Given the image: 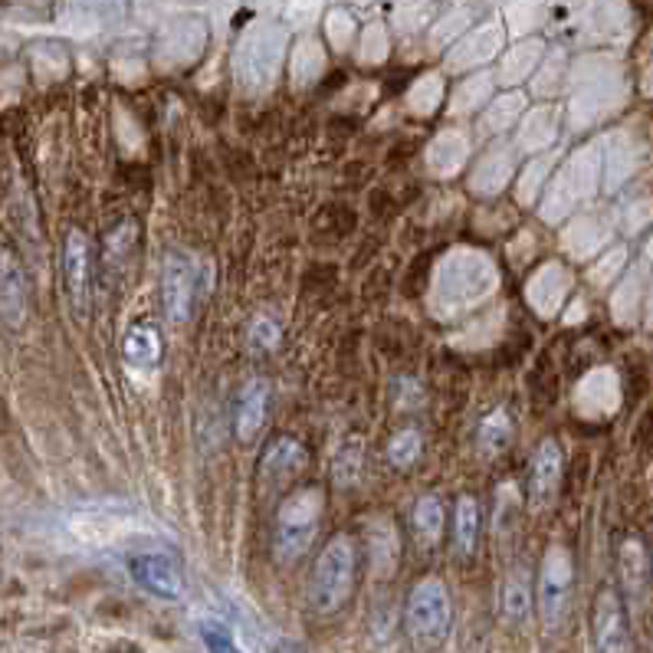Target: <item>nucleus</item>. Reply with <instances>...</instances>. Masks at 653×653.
Listing matches in <instances>:
<instances>
[{
	"mask_svg": "<svg viewBox=\"0 0 653 653\" xmlns=\"http://www.w3.org/2000/svg\"><path fill=\"white\" fill-rule=\"evenodd\" d=\"M283 342V325L270 312H256L247 325V345L253 355H273Z\"/></svg>",
	"mask_w": 653,
	"mask_h": 653,
	"instance_id": "obj_21",
	"label": "nucleus"
},
{
	"mask_svg": "<svg viewBox=\"0 0 653 653\" xmlns=\"http://www.w3.org/2000/svg\"><path fill=\"white\" fill-rule=\"evenodd\" d=\"M532 605H536V588H532L529 572L519 565L509 572V578L503 585V618L509 625H526L532 615Z\"/></svg>",
	"mask_w": 653,
	"mask_h": 653,
	"instance_id": "obj_18",
	"label": "nucleus"
},
{
	"mask_svg": "<svg viewBox=\"0 0 653 653\" xmlns=\"http://www.w3.org/2000/svg\"><path fill=\"white\" fill-rule=\"evenodd\" d=\"M454 631V598L440 575L421 578L404 602V638L417 653H434Z\"/></svg>",
	"mask_w": 653,
	"mask_h": 653,
	"instance_id": "obj_3",
	"label": "nucleus"
},
{
	"mask_svg": "<svg viewBox=\"0 0 653 653\" xmlns=\"http://www.w3.org/2000/svg\"><path fill=\"white\" fill-rule=\"evenodd\" d=\"M421 454H424V437L417 427H401L385 447V457L394 470H411L421 460Z\"/></svg>",
	"mask_w": 653,
	"mask_h": 653,
	"instance_id": "obj_20",
	"label": "nucleus"
},
{
	"mask_svg": "<svg viewBox=\"0 0 653 653\" xmlns=\"http://www.w3.org/2000/svg\"><path fill=\"white\" fill-rule=\"evenodd\" d=\"M362 470H365V440L358 434H348L332 457V483L339 490H348L362 480Z\"/></svg>",
	"mask_w": 653,
	"mask_h": 653,
	"instance_id": "obj_19",
	"label": "nucleus"
},
{
	"mask_svg": "<svg viewBox=\"0 0 653 653\" xmlns=\"http://www.w3.org/2000/svg\"><path fill=\"white\" fill-rule=\"evenodd\" d=\"M516 440V414L509 404H496L477 427V450L480 457L493 460L500 454H506Z\"/></svg>",
	"mask_w": 653,
	"mask_h": 653,
	"instance_id": "obj_15",
	"label": "nucleus"
},
{
	"mask_svg": "<svg viewBox=\"0 0 653 653\" xmlns=\"http://www.w3.org/2000/svg\"><path fill=\"white\" fill-rule=\"evenodd\" d=\"M158 296H161V312L168 322H191L194 306H197V270L194 260L184 250H168L161 260V276H158Z\"/></svg>",
	"mask_w": 653,
	"mask_h": 653,
	"instance_id": "obj_5",
	"label": "nucleus"
},
{
	"mask_svg": "<svg viewBox=\"0 0 653 653\" xmlns=\"http://www.w3.org/2000/svg\"><path fill=\"white\" fill-rule=\"evenodd\" d=\"M122 358L131 371H154L164 362V335L154 322L138 319L122 335Z\"/></svg>",
	"mask_w": 653,
	"mask_h": 653,
	"instance_id": "obj_13",
	"label": "nucleus"
},
{
	"mask_svg": "<svg viewBox=\"0 0 653 653\" xmlns=\"http://www.w3.org/2000/svg\"><path fill=\"white\" fill-rule=\"evenodd\" d=\"M447 506L437 493H424L411 509V532L424 549H437L447 536Z\"/></svg>",
	"mask_w": 653,
	"mask_h": 653,
	"instance_id": "obj_17",
	"label": "nucleus"
},
{
	"mask_svg": "<svg viewBox=\"0 0 653 653\" xmlns=\"http://www.w3.org/2000/svg\"><path fill=\"white\" fill-rule=\"evenodd\" d=\"M358 569H362L358 536L348 529L329 536L309 575V605L319 618L342 615L352 605L355 588H358Z\"/></svg>",
	"mask_w": 653,
	"mask_h": 653,
	"instance_id": "obj_1",
	"label": "nucleus"
},
{
	"mask_svg": "<svg viewBox=\"0 0 653 653\" xmlns=\"http://www.w3.org/2000/svg\"><path fill=\"white\" fill-rule=\"evenodd\" d=\"M618 572H621V588L628 595H641L651 582L653 559L648 552V542L641 536H625L618 546Z\"/></svg>",
	"mask_w": 653,
	"mask_h": 653,
	"instance_id": "obj_16",
	"label": "nucleus"
},
{
	"mask_svg": "<svg viewBox=\"0 0 653 653\" xmlns=\"http://www.w3.org/2000/svg\"><path fill=\"white\" fill-rule=\"evenodd\" d=\"M309 467V447L293 434H273L256 460V477L263 490H283L299 480Z\"/></svg>",
	"mask_w": 653,
	"mask_h": 653,
	"instance_id": "obj_8",
	"label": "nucleus"
},
{
	"mask_svg": "<svg viewBox=\"0 0 653 653\" xmlns=\"http://www.w3.org/2000/svg\"><path fill=\"white\" fill-rule=\"evenodd\" d=\"M30 316V293H26V276L16 260V253L0 243V322L10 329H23Z\"/></svg>",
	"mask_w": 653,
	"mask_h": 653,
	"instance_id": "obj_12",
	"label": "nucleus"
},
{
	"mask_svg": "<svg viewBox=\"0 0 653 653\" xmlns=\"http://www.w3.org/2000/svg\"><path fill=\"white\" fill-rule=\"evenodd\" d=\"M125 565H128L131 582L161 602H177L187 588L184 569L171 552H138V555H128Z\"/></svg>",
	"mask_w": 653,
	"mask_h": 653,
	"instance_id": "obj_9",
	"label": "nucleus"
},
{
	"mask_svg": "<svg viewBox=\"0 0 653 653\" xmlns=\"http://www.w3.org/2000/svg\"><path fill=\"white\" fill-rule=\"evenodd\" d=\"M62 289L72 316L85 322L92 306V240L82 227H69L62 237Z\"/></svg>",
	"mask_w": 653,
	"mask_h": 653,
	"instance_id": "obj_6",
	"label": "nucleus"
},
{
	"mask_svg": "<svg viewBox=\"0 0 653 653\" xmlns=\"http://www.w3.org/2000/svg\"><path fill=\"white\" fill-rule=\"evenodd\" d=\"M592 641L598 653H631V628L625 595L615 585H602L592 602Z\"/></svg>",
	"mask_w": 653,
	"mask_h": 653,
	"instance_id": "obj_7",
	"label": "nucleus"
},
{
	"mask_svg": "<svg viewBox=\"0 0 653 653\" xmlns=\"http://www.w3.org/2000/svg\"><path fill=\"white\" fill-rule=\"evenodd\" d=\"M197 631H201V641H204L207 653H243L240 648H237L233 634H230L227 628L214 625V621H204Z\"/></svg>",
	"mask_w": 653,
	"mask_h": 653,
	"instance_id": "obj_22",
	"label": "nucleus"
},
{
	"mask_svg": "<svg viewBox=\"0 0 653 653\" xmlns=\"http://www.w3.org/2000/svg\"><path fill=\"white\" fill-rule=\"evenodd\" d=\"M270 404H273V388L266 378H250L233 398V437L237 444H253L260 431L270 421Z\"/></svg>",
	"mask_w": 653,
	"mask_h": 653,
	"instance_id": "obj_11",
	"label": "nucleus"
},
{
	"mask_svg": "<svg viewBox=\"0 0 653 653\" xmlns=\"http://www.w3.org/2000/svg\"><path fill=\"white\" fill-rule=\"evenodd\" d=\"M325 513V490L319 483H302L279 500L273 523V559L279 565H296L316 542Z\"/></svg>",
	"mask_w": 653,
	"mask_h": 653,
	"instance_id": "obj_2",
	"label": "nucleus"
},
{
	"mask_svg": "<svg viewBox=\"0 0 653 653\" xmlns=\"http://www.w3.org/2000/svg\"><path fill=\"white\" fill-rule=\"evenodd\" d=\"M572 585H575L572 552L562 546H552L542 559L539 582H536V608L546 628H559L565 621L572 608Z\"/></svg>",
	"mask_w": 653,
	"mask_h": 653,
	"instance_id": "obj_4",
	"label": "nucleus"
},
{
	"mask_svg": "<svg viewBox=\"0 0 653 653\" xmlns=\"http://www.w3.org/2000/svg\"><path fill=\"white\" fill-rule=\"evenodd\" d=\"M450 539L463 562H470L483 539V506L473 493H460L450 513Z\"/></svg>",
	"mask_w": 653,
	"mask_h": 653,
	"instance_id": "obj_14",
	"label": "nucleus"
},
{
	"mask_svg": "<svg viewBox=\"0 0 653 653\" xmlns=\"http://www.w3.org/2000/svg\"><path fill=\"white\" fill-rule=\"evenodd\" d=\"M562 473H565V454L555 437L539 440L532 460H529V477H526V496L532 509H549L562 490Z\"/></svg>",
	"mask_w": 653,
	"mask_h": 653,
	"instance_id": "obj_10",
	"label": "nucleus"
},
{
	"mask_svg": "<svg viewBox=\"0 0 653 653\" xmlns=\"http://www.w3.org/2000/svg\"><path fill=\"white\" fill-rule=\"evenodd\" d=\"M276 653H309L306 648H299V644H293V641H283L279 648H276Z\"/></svg>",
	"mask_w": 653,
	"mask_h": 653,
	"instance_id": "obj_23",
	"label": "nucleus"
}]
</instances>
